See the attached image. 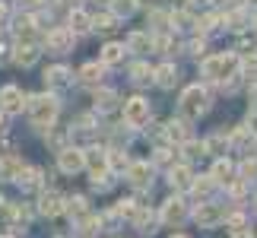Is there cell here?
<instances>
[{
  "instance_id": "1",
  "label": "cell",
  "mask_w": 257,
  "mask_h": 238,
  "mask_svg": "<svg viewBox=\"0 0 257 238\" xmlns=\"http://www.w3.org/2000/svg\"><path fill=\"white\" fill-rule=\"evenodd\" d=\"M29 108V121H32L35 127H51L54 124V117H57V98L54 95H32L26 102Z\"/></svg>"
},
{
  "instance_id": "2",
  "label": "cell",
  "mask_w": 257,
  "mask_h": 238,
  "mask_svg": "<svg viewBox=\"0 0 257 238\" xmlns=\"http://www.w3.org/2000/svg\"><path fill=\"white\" fill-rule=\"evenodd\" d=\"M200 70L206 79H216V83H225L235 70H238V57L235 54H213L200 64Z\"/></svg>"
},
{
  "instance_id": "3",
  "label": "cell",
  "mask_w": 257,
  "mask_h": 238,
  "mask_svg": "<svg viewBox=\"0 0 257 238\" xmlns=\"http://www.w3.org/2000/svg\"><path fill=\"white\" fill-rule=\"evenodd\" d=\"M206 89L200 86H187L184 92H181V114L187 117V121H197L203 111H206Z\"/></svg>"
},
{
  "instance_id": "4",
  "label": "cell",
  "mask_w": 257,
  "mask_h": 238,
  "mask_svg": "<svg viewBox=\"0 0 257 238\" xmlns=\"http://www.w3.org/2000/svg\"><path fill=\"white\" fill-rule=\"evenodd\" d=\"M124 121H127V127H143L146 121H150V102L146 98H140V95H134V98H127L124 102Z\"/></svg>"
},
{
  "instance_id": "5",
  "label": "cell",
  "mask_w": 257,
  "mask_h": 238,
  "mask_svg": "<svg viewBox=\"0 0 257 238\" xmlns=\"http://www.w3.org/2000/svg\"><path fill=\"white\" fill-rule=\"evenodd\" d=\"M73 32L67 26H61V29H51L48 32V38H45V45H48V51L51 54H67V51H73Z\"/></svg>"
},
{
  "instance_id": "6",
  "label": "cell",
  "mask_w": 257,
  "mask_h": 238,
  "mask_svg": "<svg viewBox=\"0 0 257 238\" xmlns=\"http://www.w3.org/2000/svg\"><path fill=\"white\" fill-rule=\"evenodd\" d=\"M83 165L95 175V181H98V178H105L108 175V150H98V146L83 150Z\"/></svg>"
},
{
  "instance_id": "7",
  "label": "cell",
  "mask_w": 257,
  "mask_h": 238,
  "mask_svg": "<svg viewBox=\"0 0 257 238\" xmlns=\"http://www.w3.org/2000/svg\"><path fill=\"white\" fill-rule=\"evenodd\" d=\"M127 181H131V187H137V191H150L153 187V168L146 162H131L127 165Z\"/></svg>"
},
{
  "instance_id": "8",
  "label": "cell",
  "mask_w": 257,
  "mask_h": 238,
  "mask_svg": "<svg viewBox=\"0 0 257 238\" xmlns=\"http://www.w3.org/2000/svg\"><path fill=\"white\" fill-rule=\"evenodd\" d=\"M0 111L4 114H19L23 111V89L19 86H4L0 89Z\"/></svg>"
},
{
  "instance_id": "9",
  "label": "cell",
  "mask_w": 257,
  "mask_h": 238,
  "mask_svg": "<svg viewBox=\"0 0 257 238\" xmlns=\"http://www.w3.org/2000/svg\"><path fill=\"white\" fill-rule=\"evenodd\" d=\"M57 165H61V172H67V175H76L80 168H86L83 165V150H76V146L61 150V153H57Z\"/></svg>"
},
{
  "instance_id": "10",
  "label": "cell",
  "mask_w": 257,
  "mask_h": 238,
  "mask_svg": "<svg viewBox=\"0 0 257 238\" xmlns=\"http://www.w3.org/2000/svg\"><path fill=\"white\" fill-rule=\"evenodd\" d=\"M184 219H187V203L178 200V197L165 200V206H162V222L165 225H181Z\"/></svg>"
},
{
  "instance_id": "11",
  "label": "cell",
  "mask_w": 257,
  "mask_h": 238,
  "mask_svg": "<svg viewBox=\"0 0 257 238\" xmlns=\"http://www.w3.org/2000/svg\"><path fill=\"white\" fill-rule=\"evenodd\" d=\"M194 219H197V225L210 229V225H216V222L225 219V210H222L219 203H200V210L194 213Z\"/></svg>"
},
{
  "instance_id": "12",
  "label": "cell",
  "mask_w": 257,
  "mask_h": 238,
  "mask_svg": "<svg viewBox=\"0 0 257 238\" xmlns=\"http://www.w3.org/2000/svg\"><path fill=\"white\" fill-rule=\"evenodd\" d=\"M35 23H38L35 16H19V19H16L13 32H16V42H19V45H32V42H35V35H38Z\"/></svg>"
},
{
  "instance_id": "13",
  "label": "cell",
  "mask_w": 257,
  "mask_h": 238,
  "mask_svg": "<svg viewBox=\"0 0 257 238\" xmlns=\"http://www.w3.org/2000/svg\"><path fill=\"white\" fill-rule=\"evenodd\" d=\"M169 181H172L175 191H191V184H194V172H191L187 165H172Z\"/></svg>"
},
{
  "instance_id": "14",
  "label": "cell",
  "mask_w": 257,
  "mask_h": 238,
  "mask_svg": "<svg viewBox=\"0 0 257 238\" xmlns=\"http://www.w3.org/2000/svg\"><path fill=\"white\" fill-rule=\"evenodd\" d=\"M61 210H64V197L61 194H54V191L42 194V200H38V213L42 216H57Z\"/></svg>"
},
{
  "instance_id": "15",
  "label": "cell",
  "mask_w": 257,
  "mask_h": 238,
  "mask_svg": "<svg viewBox=\"0 0 257 238\" xmlns=\"http://www.w3.org/2000/svg\"><path fill=\"white\" fill-rule=\"evenodd\" d=\"M124 54H127L124 45L108 42V45L102 48V67H117V64H124Z\"/></svg>"
},
{
  "instance_id": "16",
  "label": "cell",
  "mask_w": 257,
  "mask_h": 238,
  "mask_svg": "<svg viewBox=\"0 0 257 238\" xmlns=\"http://www.w3.org/2000/svg\"><path fill=\"white\" fill-rule=\"evenodd\" d=\"M19 168H23V159L19 156H0V181H13L19 175Z\"/></svg>"
},
{
  "instance_id": "17",
  "label": "cell",
  "mask_w": 257,
  "mask_h": 238,
  "mask_svg": "<svg viewBox=\"0 0 257 238\" xmlns=\"http://www.w3.org/2000/svg\"><path fill=\"white\" fill-rule=\"evenodd\" d=\"M45 83H48V89H67L70 86V70L67 67H51L45 73Z\"/></svg>"
},
{
  "instance_id": "18",
  "label": "cell",
  "mask_w": 257,
  "mask_h": 238,
  "mask_svg": "<svg viewBox=\"0 0 257 238\" xmlns=\"http://www.w3.org/2000/svg\"><path fill=\"white\" fill-rule=\"evenodd\" d=\"M38 61V48L35 45H16V51H13V64L16 67H32Z\"/></svg>"
},
{
  "instance_id": "19",
  "label": "cell",
  "mask_w": 257,
  "mask_h": 238,
  "mask_svg": "<svg viewBox=\"0 0 257 238\" xmlns=\"http://www.w3.org/2000/svg\"><path fill=\"white\" fill-rule=\"evenodd\" d=\"M213 181L216 184H229V181H235V165L229 162V159H219V162L213 165Z\"/></svg>"
},
{
  "instance_id": "20",
  "label": "cell",
  "mask_w": 257,
  "mask_h": 238,
  "mask_svg": "<svg viewBox=\"0 0 257 238\" xmlns=\"http://www.w3.org/2000/svg\"><path fill=\"white\" fill-rule=\"evenodd\" d=\"M13 181L23 187V191H29V187H38V184H42V172H38V168H26V165H23Z\"/></svg>"
},
{
  "instance_id": "21",
  "label": "cell",
  "mask_w": 257,
  "mask_h": 238,
  "mask_svg": "<svg viewBox=\"0 0 257 238\" xmlns=\"http://www.w3.org/2000/svg\"><path fill=\"white\" fill-rule=\"evenodd\" d=\"M153 76H156V83H159L162 89H172V86L178 83V70H175V64H162L159 70H153Z\"/></svg>"
},
{
  "instance_id": "22",
  "label": "cell",
  "mask_w": 257,
  "mask_h": 238,
  "mask_svg": "<svg viewBox=\"0 0 257 238\" xmlns=\"http://www.w3.org/2000/svg\"><path fill=\"white\" fill-rule=\"evenodd\" d=\"M254 140V134L248 131V127H235L232 131V137H229V146L235 153H241V150H248V143Z\"/></svg>"
},
{
  "instance_id": "23",
  "label": "cell",
  "mask_w": 257,
  "mask_h": 238,
  "mask_svg": "<svg viewBox=\"0 0 257 238\" xmlns=\"http://www.w3.org/2000/svg\"><path fill=\"white\" fill-rule=\"evenodd\" d=\"M150 48H153V38L150 35H146V32H134L131 38H127V51H150Z\"/></svg>"
},
{
  "instance_id": "24",
  "label": "cell",
  "mask_w": 257,
  "mask_h": 238,
  "mask_svg": "<svg viewBox=\"0 0 257 238\" xmlns=\"http://www.w3.org/2000/svg\"><path fill=\"white\" fill-rule=\"evenodd\" d=\"M165 137L175 143H184L187 140V121H169L165 124Z\"/></svg>"
},
{
  "instance_id": "25",
  "label": "cell",
  "mask_w": 257,
  "mask_h": 238,
  "mask_svg": "<svg viewBox=\"0 0 257 238\" xmlns=\"http://www.w3.org/2000/svg\"><path fill=\"white\" fill-rule=\"evenodd\" d=\"M89 29H92V19H89L83 10H73L70 13V32L76 35V32H89Z\"/></svg>"
},
{
  "instance_id": "26",
  "label": "cell",
  "mask_w": 257,
  "mask_h": 238,
  "mask_svg": "<svg viewBox=\"0 0 257 238\" xmlns=\"http://www.w3.org/2000/svg\"><path fill=\"white\" fill-rule=\"evenodd\" d=\"M222 23L229 26V29H235V32H241V29L248 26V13H244V10H232V13L222 16Z\"/></svg>"
},
{
  "instance_id": "27",
  "label": "cell",
  "mask_w": 257,
  "mask_h": 238,
  "mask_svg": "<svg viewBox=\"0 0 257 238\" xmlns=\"http://www.w3.org/2000/svg\"><path fill=\"white\" fill-rule=\"evenodd\" d=\"M102 70H105V67H98V64H86L80 70V79L86 86H95V83H102Z\"/></svg>"
},
{
  "instance_id": "28",
  "label": "cell",
  "mask_w": 257,
  "mask_h": 238,
  "mask_svg": "<svg viewBox=\"0 0 257 238\" xmlns=\"http://www.w3.org/2000/svg\"><path fill=\"white\" fill-rule=\"evenodd\" d=\"M114 105H117V95L111 92V89H102V92H95V108H98V111H111Z\"/></svg>"
},
{
  "instance_id": "29",
  "label": "cell",
  "mask_w": 257,
  "mask_h": 238,
  "mask_svg": "<svg viewBox=\"0 0 257 238\" xmlns=\"http://www.w3.org/2000/svg\"><path fill=\"white\" fill-rule=\"evenodd\" d=\"M153 222H156V216L150 213V210H140V206H137V213H134V225L140 232H153Z\"/></svg>"
},
{
  "instance_id": "30",
  "label": "cell",
  "mask_w": 257,
  "mask_h": 238,
  "mask_svg": "<svg viewBox=\"0 0 257 238\" xmlns=\"http://www.w3.org/2000/svg\"><path fill=\"white\" fill-rule=\"evenodd\" d=\"M127 165H131V159L121 150H108V168H111V172H127Z\"/></svg>"
},
{
  "instance_id": "31",
  "label": "cell",
  "mask_w": 257,
  "mask_h": 238,
  "mask_svg": "<svg viewBox=\"0 0 257 238\" xmlns=\"http://www.w3.org/2000/svg\"><path fill=\"white\" fill-rule=\"evenodd\" d=\"M64 210L73 216V219H83L86 216V200L83 197H70V200H64Z\"/></svg>"
},
{
  "instance_id": "32",
  "label": "cell",
  "mask_w": 257,
  "mask_h": 238,
  "mask_svg": "<svg viewBox=\"0 0 257 238\" xmlns=\"http://www.w3.org/2000/svg\"><path fill=\"white\" fill-rule=\"evenodd\" d=\"M131 76H134V83H150L153 70H150V64H134L131 67Z\"/></svg>"
},
{
  "instance_id": "33",
  "label": "cell",
  "mask_w": 257,
  "mask_h": 238,
  "mask_svg": "<svg viewBox=\"0 0 257 238\" xmlns=\"http://www.w3.org/2000/svg\"><path fill=\"white\" fill-rule=\"evenodd\" d=\"M213 187H216L213 178H200V181H194V184H191V191H194L197 197H210V194H213Z\"/></svg>"
},
{
  "instance_id": "34",
  "label": "cell",
  "mask_w": 257,
  "mask_h": 238,
  "mask_svg": "<svg viewBox=\"0 0 257 238\" xmlns=\"http://www.w3.org/2000/svg\"><path fill=\"white\" fill-rule=\"evenodd\" d=\"M111 10H114V16H131L137 10V0H111Z\"/></svg>"
},
{
  "instance_id": "35",
  "label": "cell",
  "mask_w": 257,
  "mask_h": 238,
  "mask_svg": "<svg viewBox=\"0 0 257 238\" xmlns=\"http://www.w3.org/2000/svg\"><path fill=\"white\" fill-rule=\"evenodd\" d=\"M134 213H137V200H117V206H114V216L134 219Z\"/></svg>"
},
{
  "instance_id": "36",
  "label": "cell",
  "mask_w": 257,
  "mask_h": 238,
  "mask_svg": "<svg viewBox=\"0 0 257 238\" xmlns=\"http://www.w3.org/2000/svg\"><path fill=\"white\" fill-rule=\"evenodd\" d=\"M114 13H102V16H95L92 19V29H98V32H108V29H114Z\"/></svg>"
},
{
  "instance_id": "37",
  "label": "cell",
  "mask_w": 257,
  "mask_h": 238,
  "mask_svg": "<svg viewBox=\"0 0 257 238\" xmlns=\"http://www.w3.org/2000/svg\"><path fill=\"white\" fill-rule=\"evenodd\" d=\"M184 156L187 159H200V156H206V146L197 143V140H184Z\"/></svg>"
},
{
  "instance_id": "38",
  "label": "cell",
  "mask_w": 257,
  "mask_h": 238,
  "mask_svg": "<svg viewBox=\"0 0 257 238\" xmlns=\"http://www.w3.org/2000/svg\"><path fill=\"white\" fill-rule=\"evenodd\" d=\"M172 26H175V29H191V26H197V23H194L187 13H181V10H178V13H172Z\"/></svg>"
},
{
  "instance_id": "39",
  "label": "cell",
  "mask_w": 257,
  "mask_h": 238,
  "mask_svg": "<svg viewBox=\"0 0 257 238\" xmlns=\"http://www.w3.org/2000/svg\"><path fill=\"white\" fill-rule=\"evenodd\" d=\"M156 162H159V165H178V153H172V150H159Z\"/></svg>"
},
{
  "instance_id": "40",
  "label": "cell",
  "mask_w": 257,
  "mask_h": 238,
  "mask_svg": "<svg viewBox=\"0 0 257 238\" xmlns=\"http://www.w3.org/2000/svg\"><path fill=\"white\" fill-rule=\"evenodd\" d=\"M241 178H244V181H254V178H257V162H244L241 165Z\"/></svg>"
},
{
  "instance_id": "41",
  "label": "cell",
  "mask_w": 257,
  "mask_h": 238,
  "mask_svg": "<svg viewBox=\"0 0 257 238\" xmlns=\"http://www.w3.org/2000/svg\"><path fill=\"white\" fill-rule=\"evenodd\" d=\"M241 70H244V73H248L251 79H257V57H248V61H244V64H241Z\"/></svg>"
},
{
  "instance_id": "42",
  "label": "cell",
  "mask_w": 257,
  "mask_h": 238,
  "mask_svg": "<svg viewBox=\"0 0 257 238\" xmlns=\"http://www.w3.org/2000/svg\"><path fill=\"white\" fill-rule=\"evenodd\" d=\"M10 213H13L16 222H29V210H26V206H10Z\"/></svg>"
},
{
  "instance_id": "43",
  "label": "cell",
  "mask_w": 257,
  "mask_h": 238,
  "mask_svg": "<svg viewBox=\"0 0 257 238\" xmlns=\"http://www.w3.org/2000/svg\"><path fill=\"white\" fill-rule=\"evenodd\" d=\"M229 225H232L235 232H241V229H244V216H241V213H235V216H229Z\"/></svg>"
},
{
  "instance_id": "44",
  "label": "cell",
  "mask_w": 257,
  "mask_h": 238,
  "mask_svg": "<svg viewBox=\"0 0 257 238\" xmlns=\"http://www.w3.org/2000/svg\"><path fill=\"white\" fill-rule=\"evenodd\" d=\"M248 131H251V134H257V108L248 114Z\"/></svg>"
},
{
  "instance_id": "45",
  "label": "cell",
  "mask_w": 257,
  "mask_h": 238,
  "mask_svg": "<svg viewBox=\"0 0 257 238\" xmlns=\"http://www.w3.org/2000/svg\"><path fill=\"white\" fill-rule=\"evenodd\" d=\"M187 51H191V54H200V51H206V45L203 42H191V45H187Z\"/></svg>"
},
{
  "instance_id": "46",
  "label": "cell",
  "mask_w": 257,
  "mask_h": 238,
  "mask_svg": "<svg viewBox=\"0 0 257 238\" xmlns=\"http://www.w3.org/2000/svg\"><path fill=\"white\" fill-rule=\"evenodd\" d=\"M45 0H19V7H26V10H35V7H42Z\"/></svg>"
},
{
  "instance_id": "47",
  "label": "cell",
  "mask_w": 257,
  "mask_h": 238,
  "mask_svg": "<svg viewBox=\"0 0 257 238\" xmlns=\"http://www.w3.org/2000/svg\"><path fill=\"white\" fill-rule=\"evenodd\" d=\"M7 16H10V10H7V4H0V26L7 23Z\"/></svg>"
},
{
  "instance_id": "48",
  "label": "cell",
  "mask_w": 257,
  "mask_h": 238,
  "mask_svg": "<svg viewBox=\"0 0 257 238\" xmlns=\"http://www.w3.org/2000/svg\"><path fill=\"white\" fill-rule=\"evenodd\" d=\"M7 213H10V206H7V200H0V219H4Z\"/></svg>"
},
{
  "instance_id": "49",
  "label": "cell",
  "mask_w": 257,
  "mask_h": 238,
  "mask_svg": "<svg viewBox=\"0 0 257 238\" xmlns=\"http://www.w3.org/2000/svg\"><path fill=\"white\" fill-rule=\"evenodd\" d=\"M251 102H254V108H257V83L251 86Z\"/></svg>"
},
{
  "instance_id": "50",
  "label": "cell",
  "mask_w": 257,
  "mask_h": 238,
  "mask_svg": "<svg viewBox=\"0 0 257 238\" xmlns=\"http://www.w3.org/2000/svg\"><path fill=\"white\" fill-rule=\"evenodd\" d=\"M244 4H251V7H257V0H244Z\"/></svg>"
},
{
  "instance_id": "51",
  "label": "cell",
  "mask_w": 257,
  "mask_h": 238,
  "mask_svg": "<svg viewBox=\"0 0 257 238\" xmlns=\"http://www.w3.org/2000/svg\"><path fill=\"white\" fill-rule=\"evenodd\" d=\"M0 131H4V114H0Z\"/></svg>"
},
{
  "instance_id": "52",
  "label": "cell",
  "mask_w": 257,
  "mask_h": 238,
  "mask_svg": "<svg viewBox=\"0 0 257 238\" xmlns=\"http://www.w3.org/2000/svg\"><path fill=\"white\" fill-rule=\"evenodd\" d=\"M172 238H184V235H172Z\"/></svg>"
},
{
  "instance_id": "53",
  "label": "cell",
  "mask_w": 257,
  "mask_h": 238,
  "mask_svg": "<svg viewBox=\"0 0 257 238\" xmlns=\"http://www.w3.org/2000/svg\"><path fill=\"white\" fill-rule=\"evenodd\" d=\"M200 4H210V0H200Z\"/></svg>"
}]
</instances>
